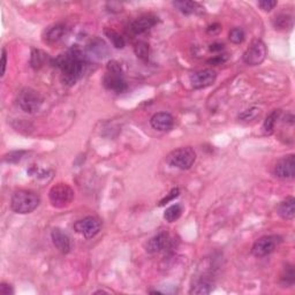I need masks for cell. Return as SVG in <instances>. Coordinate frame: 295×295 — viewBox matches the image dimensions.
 Returning <instances> with one entry per match:
<instances>
[{
	"mask_svg": "<svg viewBox=\"0 0 295 295\" xmlns=\"http://www.w3.org/2000/svg\"><path fill=\"white\" fill-rule=\"evenodd\" d=\"M275 175L283 180H290L295 176V156L289 155L279 159L275 165Z\"/></svg>",
	"mask_w": 295,
	"mask_h": 295,
	"instance_id": "30bf717a",
	"label": "cell"
},
{
	"mask_svg": "<svg viewBox=\"0 0 295 295\" xmlns=\"http://www.w3.org/2000/svg\"><path fill=\"white\" fill-rule=\"evenodd\" d=\"M171 246V238L166 232H161L154 238H151L147 244H145V252L148 254H157L165 249H168Z\"/></svg>",
	"mask_w": 295,
	"mask_h": 295,
	"instance_id": "7c38bea8",
	"label": "cell"
},
{
	"mask_svg": "<svg viewBox=\"0 0 295 295\" xmlns=\"http://www.w3.org/2000/svg\"><path fill=\"white\" fill-rule=\"evenodd\" d=\"M227 60H228V54L225 53V54H219V55H216V57H212L207 61V64L211 66H219L221 64H224V62H226Z\"/></svg>",
	"mask_w": 295,
	"mask_h": 295,
	"instance_id": "f546056e",
	"label": "cell"
},
{
	"mask_svg": "<svg viewBox=\"0 0 295 295\" xmlns=\"http://www.w3.org/2000/svg\"><path fill=\"white\" fill-rule=\"evenodd\" d=\"M150 125L158 131H169L174 125V119L168 112H158L151 117Z\"/></svg>",
	"mask_w": 295,
	"mask_h": 295,
	"instance_id": "4fadbf2b",
	"label": "cell"
},
{
	"mask_svg": "<svg viewBox=\"0 0 295 295\" xmlns=\"http://www.w3.org/2000/svg\"><path fill=\"white\" fill-rule=\"evenodd\" d=\"M224 47H225V45L223 43H220V42H214V43L210 44L209 50L211 52H220L224 50Z\"/></svg>",
	"mask_w": 295,
	"mask_h": 295,
	"instance_id": "d590c367",
	"label": "cell"
},
{
	"mask_svg": "<svg viewBox=\"0 0 295 295\" xmlns=\"http://www.w3.org/2000/svg\"><path fill=\"white\" fill-rule=\"evenodd\" d=\"M220 30H221V26H220L219 23H213V24H211V26L208 27V29H207L208 34H212V35L218 34Z\"/></svg>",
	"mask_w": 295,
	"mask_h": 295,
	"instance_id": "8d00e7d4",
	"label": "cell"
},
{
	"mask_svg": "<svg viewBox=\"0 0 295 295\" xmlns=\"http://www.w3.org/2000/svg\"><path fill=\"white\" fill-rule=\"evenodd\" d=\"M48 199L52 207L62 209L72 203L74 199V190L66 183H57L48 192Z\"/></svg>",
	"mask_w": 295,
	"mask_h": 295,
	"instance_id": "8992f818",
	"label": "cell"
},
{
	"mask_svg": "<svg viewBox=\"0 0 295 295\" xmlns=\"http://www.w3.org/2000/svg\"><path fill=\"white\" fill-rule=\"evenodd\" d=\"M66 33V28L62 24H55V26L48 28L46 30V35H45V38H46L47 43H57L64 37Z\"/></svg>",
	"mask_w": 295,
	"mask_h": 295,
	"instance_id": "ffe728a7",
	"label": "cell"
},
{
	"mask_svg": "<svg viewBox=\"0 0 295 295\" xmlns=\"http://www.w3.org/2000/svg\"><path fill=\"white\" fill-rule=\"evenodd\" d=\"M104 33H105L106 37L109 38L111 41V43L116 48H124L125 45H126V42H125V38L121 36L119 33H117L116 30L111 29V28H106L105 30H104Z\"/></svg>",
	"mask_w": 295,
	"mask_h": 295,
	"instance_id": "7402d4cb",
	"label": "cell"
},
{
	"mask_svg": "<svg viewBox=\"0 0 295 295\" xmlns=\"http://www.w3.org/2000/svg\"><path fill=\"white\" fill-rule=\"evenodd\" d=\"M228 38H230V41L232 42V43L241 44L246 38L245 30L242 29V28H239V27L233 28V29L230 31V34H228Z\"/></svg>",
	"mask_w": 295,
	"mask_h": 295,
	"instance_id": "4316f807",
	"label": "cell"
},
{
	"mask_svg": "<svg viewBox=\"0 0 295 295\" xmlns=\"http://www.w3.org/2000/svg\"><path fill=\"white\" fill-rule=\"evenodd\" d=\"M55 67L61 69L64 84L74 85L84 71V58L79 48L73 47L52 60Z\"/></svg>",
	"mask_w": 295,
	"mask_h": 295,
	"instance_id": "6da1fadb",
	"label": "cell"
},
{
	"mask_svg": "<svg viewBox=\"0 0 295 295\" xmlns=\"http://www.w3.org/2000/svg\"><path fill=\"white\" fill-rule=\"evenodd\" d=\"M41 199L37 194L28 190H17L13 194L10 200V208L15 213H31L40 206Z\"/></svg>",
	"mask_w": 295,
	"mask_h": 295,
	"instance_id": "7a4b0ae2",
	"label": "cell"
},
{
	"mask_svg": "<svg viewBox=\"0 0 295 295\" xmlns=\"http://www.w3.org/2000/svg\"><path fill=\"white\" fill-rule=\"evenodd\" d=\"M279 116H280V110H273L272 112L265 118L264 124H263V130H264L265 134L270 135L273 133L275 125L277 123V120H278Z\"/></svg>",
	"mask_w": 295,
	"mask_h": 295,
	"instance_id": "603a6c76",
	"label": "cell"
},
{
	"mask_svg": "<svg viewBox=\"0 0 295 295\" xmlns=\"http://www.w3.org/2000/svg\"><path fill=\"white\" fill-rule=\"evenodd\" d=\"M103 83L106 89L114 92H124L127 89V83L124 79V72L119 62L116 60L109 61L106 66V73L103 78Z\"/></svg>",
	"mask_w": 295,
	"mask_h": 295,
	"instance_id": "3957f363",
	"label": "cell"
},
{
	"mask_svg": "<svg viewBox=\"0 0 295 295\" xmlns=\"http://www.w3.org/2000/svg\"><path fill=\"white\" fill-rule=\"evenodd\" d=\"M276 0H262V1H258V6L259 8L264 10V12H270L275 7L277 6Z\"/></svg>",
	"mask_w": 295,
	"mask_h": 295,
	"instance_id": "1f68e13d",
	"label": "cell"
},
{
	"mask_svg": "<svg viewBox=\"0 0 295 295\" xmlns=\"http://www.w3.org/2000/svg\"><path fill=\"white\" fill-rule=\"evenodd\" d=\"M26 155L27 151H12L3 156L2 161L8 163V164H15V163H19L21 159H23Z\"/></svg>",
	"mask_w": 295,
	"mask_h": 295,
	"instance_id": "83f0119b",
	"label": "cell"
},
{
	"mask_svg": "<svg viewBox=\"0 0 295 295\" xmlns=\"http://www.w3.org/2000/svg\"><path fill=\"white\" fill-rule=\"evenodd\" d=\"M88 50L92 57L98 59L105 58L107 53H109L106 44L102 40H99V38H95V40L90 42V44L88 45Z\"/></svg>",
	"mask_w": 295,
	"mask_h": 295,
	"instance_id": "ac0fdd59",
	"label": "cell"
},
{
	"mask_svg": "<svg viewBox=\"0 0 295 295\" xmlns=\"http://www.w3.org/2000/svg\"><path fill=\"white\" fill-rule=\"evenodd\" d=\"M294 269L292 265L287 266L286 270H285V275L283 276V280L285 282L286 284H290V285H292V284L294 283Z\"/></svg>",
	"mask_w": 295,
	"mask_h": 295,
	"instance_id": "d6a6232c",
	"label": "cell"
},
{
	"mask_svg": "<svg viewBox=\"0 0 295 295\" xmlns=\"http://www.w3.org/2000/svg\"><path fill=\"white\" fill-rule=\"evenodd\" d=\"M196 161V152L193 148L183 147L169 152L166 157V163L172 168L179 169H189Z\"/></svg>",
	"mask_w": 295,
	"mask_h": 295,
	"instance_id": "5b68a950",
	"label": "cell"
},
{
	"mask_svg": "<svg viewBox=\"0 0 295 295\" xmlns=\"http://www.w3.org/2000/svg\"><path fill=\"white\" fill-rule=\"evenodd\" d=\"M179 194H180V189H179V188H173V189L171 190V193H169L168 196H165L164 199H163V200L161 201V202H159L158 206H159V207H164V206H166V204L171 202V201H173L174 199H176V197L179 196Z\"/></svg>",
	"mask_w": 295,
	"mask_h": 295,
	"instance_id": "4dcf8cb0",
	"label": "cell"
},
{
	"mask_svg": "<svg viewBox=\"0 0 295 295\" xmlns=\"http://www.w3.org/2000/svg\"><path fill=\"white\" fill-rule=\"evenodd\" d=\"M44 103L43 96L33 88L21 89L16 96V104L23 112L34 114L41 110Z\"/></svg>",
	"mask_w": 295,
	"mask_h": 295,
	"instance_id": "277c9868",
	"label": "cell"
},
{
	"mask_svg": "<svg viewBox=\"0 0 295 295\" xmlns=\"http://www.w3.org/2000/svg\"><path fill=\"white\" fill-rule=\"evenodd\" d=\"M268 47L262 40H254L244 53V61L248 66H258L265 60Z\"/></svg>",
	"mask_w": 295,
	"mask_h": 295,
	"instance_id": "52a82bcc",
	"label": "cell"
},
{
	"mask_svg": "<svg viewBox=\"0 0 295 295\" xmlns=\"http://www.w3.org/2000/svg\"><path fill=\"white\" fill-rule=\"evenodd\" d=\"M51 239L54 247L57 248L59 252L62 253V254H68V253L71 252V240H69L68 235L64 233L60 228H53V230H52Z\"/></svg>",
	"mask_w": 295,
	"mask_h": 295,
	"instance_id": "9a60e30c",
	"label": "cell"
},
{
	"mask_svg": "<svg viewBox=\"0 0 295 295\" xmlns=\"http://www.w3.org/2000/svg\"><path fill=\"white\" fill-rule=\"evenodd\" d=\"M182 214V207L181 204H173V206L169 207L164 212V219L169 223H174L175 220H178Z\"/></svg>",
	"mask_w": 295,
	"mask_h": 295,
	"instance_id": "44dd1931",
	"label": "cell"
},
{
	"mask_svg": "<svg viewBox=\"0 0 295 295\" xmlns=\"http://www.w3.org/2000/svg\"><path fill=\"white\" fill-rule=\"evenodd\" d=\"M46 55L44 52L40 50H33L31 52V58H30V65L34 69H40L42 66L44 65L45 59H46Z\"/></svg>",
	"mask_w": 295,
	"mask_h": 295,
	"instance_id": "484cf974",
	"label": "cell"
},
{
	"mask_svg": "<svg viewBox=\"0 0 295 295\" xmlns=\"http://www.w3.org/2000/svg\"><path fill=\"white\" fill-rule=\"evenodd\" d=\"M173 6L176 9L180 10L182 14L190 15V14H203L206 12V8L196 1H185V0H180V1H173Z\"/></svg>",
	"mask_w": 295,
	"mask_h": 295,
	"instance_id": "2e32d148",
	"label": "cell"
},
{
	"mask_svg": "<svg viewBox=\"0 0 295 295\" xmlns=\"http://www.w3.org/2000/svg\"><path fill=\"white\" fill-rule=\"evenodd\" d=\"M217 80V73L213 69H202L190 75L189 81L194 89H204L212 85Z\"/></svg>",
	"mask_w": 295,
	"mask_h": 295,
	"instance_id": "8fae6325",
	"label": "cell"
},
{
	"mask_svg": "<svg viewBox=\"0 0 295 295\" xmlns=\"http://www.w3.org/2000/svg\"><path fill=\"white\" fill-rule=\"evenodd\" d=\"M158 23V17H156L154 15H144L138 17L137 20H135L130 26V30L131 33L135 35H141L147 33L154 28L156 24Z\"/></svg>",
	"mask_w": 295,
	"mask_h": 295,
	"instance_id": "5bb4252c",
	"label": "cell"
},
{
	"mask_svg": "<svg viewBox=\"0 0 295 295\" xmlns=\"http://www.w3.org/2000/svg\"><path fill=\"white\" fill-rule=\"evenodd\" d=\"M273 27L275 29L278 30H285L287 28L293 27V19L292 16L286 15V14H280V15L276 16L275 20H273Z\"/></svg>",
	"mask_w": 295,
	"mask_h": 295,
	"instance_id": "cb8c5ba5",
	"label": "cell"
},
{
	"mask_svg": "<svg viewBox=\"0 0 295 295\" xmlns=\"http://www.w3.org/2000/svg\"><path fill=\"white\" fill-rule=\"evenodd\" d=\"M283 239L279 235H265L259 238L252 248L253 255L256 257H264L276 251V248L282 244Z\"/></svg>",
	"mask_w": 295,
	"mask_h": 295,
	"instance_id": "ba28073f",
	"label": "cell"
},
{
	"mask_svg": "<svg viewBox=\"0 0 295 295\" xmlns=\"http://www.w3.org/2000/svg\"><path fill=\"white\" fill-rule=\"evenodd\" d=\"M134 52L136 54L138 59H141L142 61L149 60V44L145 43L143 41L137 42L134 46Z\"/></svg>",
	"mask_w": 295,
	"mask_h": 295,
	"instance_id": "d4e9b609",
	"label": "cell"
},
{
	"mask_svg": "<svg viewBox=\"0 0 295 295\" xmlns=\"http://www.w3.org/2000/svg\"><path fill=\"white\" fill-rule=\"evenodd\" d=\"M259 114V109L257 107H252V109H248L242 112L240 116H239V119L241 120H253L255 119Z\"/></svg>",
	"mask_w": 295,
	"mask_h": 295,
	"instance_id": "f1b7e54d",
	"label": "cell"
},
{
	"mask_svg": "<svg viewBox=\"0 0 295 295\" xmlns=\"http://www.w3.org/2000/svg\"><path fill=\"white\" fill-rule=\"evenodd\" d=\"M0 294L1 295H13L14 291L13 287L9 285V284L1 283L0 284Z\"/></svg>",
	"mask_w": 295,
	"mask_h": 295,
	"instance_id": "836d02e7",
	"label": "cell"
},
{
	"mask_svg": "<svg viewBox=\"0 0 295 295\" xmlns=\"http://www.w3.org/2000/svg\"><path fill=\"white\" fill-rule=\"evenodd\" d=\"M6 65H7V52H6V48L2 47V51H1V73H0L1 78L3 75H5Z\"/></svg>",
	"mask_w": 295,
	"mask_h": 295,
	"instance_id": "e575fe53",
	"label": "cell"
},
{
	"mask_svg": "<svg viewBox=\"0 0 295 295\" xmlns=\"http://www.w3.org/2000/svg\"><path fill=\"white\" fill-rule=\"evenodd\" d=\"M212 290H213V284L211 283L209 279L202 278V279H199L195 284H194L192 289L189 291V294L207 295L212 292Z\"/></svg>",
	"mask_w": 295,
	"mask_h": 295,
	"instance_id": "d6986e66",
	"label": "cell"
},
{
	"mask_svg": "<svg viewBox=\"0 0 295 295\" xmlns=\"http://www.w3.org/2000/svg\"><path fill=\"white\" fill-rule=\"evenodd\" d=\"M102 227V221L95 216H88L83 219H80L74 224L76 233L83 235L86 239H91L99 233Z\"/></svg>",
	"mask_w": 295,
	"mask_h": 295,
	"instance_id": "9c48e42d",
	"label": "cell"
},
{
	"mask_svg": "<svg viewBox=\"0 0 295 295\" xmlns=\"http://www.w3.org/2000/svg\"><path fill=\"white\" fill-rule=\"evenodd\" d=\"M278 213L283 219L291 220L295 216V199L292 196L284 200L278 207Z\"/></svg>",
	"mask_w": 295,
	"mask_h": 295,
	"instance_id": "e0dca14e",
	"label": "cell"
}]
</instances>
